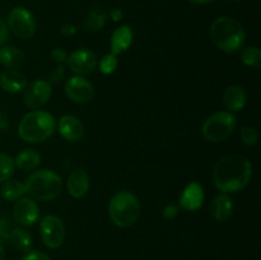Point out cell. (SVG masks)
Segmentation results:
<instances>
[{
    "instance_id": "obj_16",
    "label": "cell",
    "mask_w": 261,
    "mask_h": 260,
    "mask_svg": "<svg viewBox=\"0 0 261 260\" xmlns=\"http://www.w3.org/2000/svg\"><path fill=\"white\" fill-rule=\"evenodd\" d=\"M133 38H134V35L129 25H121V27L116 28L110 40L111 54L119 56L120 54L129 50L133 43Z\"/></svg>"
},
{
    "instance_id": "obj_8",
    "label": "cell",
    "mask_w": 261,
    "mask_h": 260,
    "mask_svg": "<svg viewBox=\"0 0 261 260\" xmlns=\"http://www.w3.org/2000/svg\"><path fill=\"white\" fill-rule=\"evenodd\" d=\"M40 233L42 242L50 249H59L65 241V226L58 216L43 217L40 223Z\"/></svg>"
},
{
    "instance_id": "obj_34",
    "label": "cell",
    "mask_w": 261,
    "mask_h": 260,
    "mask_svg": "<svg viewBox=\"0 0 261 260\" xmlns=\"http://www.w3.org/2000/svg\"><path fill=\"white\" fill-rule=\"evenodd\" d=\"M22 260H51L47 254L42 251H30L23 256Z\"/></svg>"
},
{
    "instance_id": "obj_39",
    "label": "cell",
    "mask_w": 261,
    "mask_h": 260,
    "mask_svg": "<svg viewBox=\"0 0 261 260\" xmlns=\"http://www.w3.org/2000/svg\"><path fill=\"white\" fill-rule=\"evenodd\" d=\"M0 260H5V249L3 244H0Z\"/></svg>"
},
{
    "instance_id": "obj_37",
    "label": "cell",
    "mask_w": 261,
    "mask_h": 260,
    "mask_svg": "<svg viewBox=\"0 0 261 260\" xmlns=\"http://www.w3.org/2000/svg\"><path fill=\"white\" fill-rule=\"evenodd\" d=\"M5 127H8V119L4 114L0 112V129L3 130L5 129Z\"/></svg>"
},
{
    "instance_id": "obj_6",
    "label": "cell",
    "mask_w": 261,
    "mask_h": 260,
    "mask_svg": "<svg viewBox=\"0 0 261 260\" xmlns=\"http://www.w3.org/2000/svg\"><path fill=\"white\" fill-rule=\"evenodd\" d=\"M237 120L232 112L218 111L211 115L203 124L204 138L209 142L219 143L231 137L236 130Z\"/></svg>"
},
{
    "instance_id": "obj_27",
    "label": "cell",
    "mask_w": 261,
    "mask_h": 260,
    "mask_svg": "<svg viewBox=\"0 0 261 260\" xmlns=\"http://www.w3.org/2000/svg\"><path fill=\"white\" fill-rule=\"evenodd\" d=\"M117 65H119L117 56L111 53L106 54L98 63L99 71H101L102 74H105V75H110V74L115 73L117 69Z\"/></svg>"
},
{
    "instance_id": "obj_32",
    "label": "cell",
    "mask_w": 261,
    "mask_h": 260,
    "mask_svg": "<svg viewBox=\"0 0 261 260\" xmlns=\"http://www.w3.org/2000/svg\"><path fill=\"white\" fill-rule=\"evenodd\" d=\"M178 214V205H175V204H168L163 208L162 216L163 218L167 219V221H172L173 218H176Z\"/></svg>"
},
{
    "instance_id": "obj_28",
    "label": "cell",
    "mask_w": 261,
    "mask_h": 260,
    "mask_svg": "<svg viewBox=\"0 0 261 260\" xmlns=\"http://www.w3.org/2000/svg\"><path fill=\"white\" fill-rule=\"evenodd\" d=\"M12 219L8 216L0 217V244L9 242L10 232H12Z\"/></svg>"
},
{
    "instance_id": "obj_21",
    "label": "cell",
    "mask_w": 261,
    "mask_h": 260,
    "mask_svg": "<svg viewBox=\"0 0 261 260\" xmlns=\"http://www.w3.org/2000/svg\"><path fill=\"white\" fill-rule=\"evenodd\" d=\"M41 163V155L35 149H23L15 155L14 165L23 171H32Z\"/></svg>"
},
{
    "instance_id": "obj_20",
    "label": "cell",
    "mask_w": 261,
    "mask_h": 260,
    "mask_svg": "<svg viewBox=\"0 0 261 260\" xmlns=\"http://www.w3.org/2000/svg\"><path fill=\"white\" fill-rule=\"evenodd\" d=\"M25 55L20 48L15 46H2L0 47V63L8 69H19L24 64Z\"/></svg>"
},
{
    "instance_id": "obj_15",
    "label": "cell",
    "mask_w": 261,
    "mask_h": 260,
    "mask_svg": "<svg viewBox=\"0 0 261 260\" xmlns=\"http://www.w3.org/2000/svg\"><path fill=\"white\" fill-rule=\"evenodd\" d=\"M68 191L73 198L81 199L89 191V176L83 168H75L68 177Z\"/></svg>"
},
{
    "instance_id": "obj_14",
    "label": "cell",
    "mask_w": 261,
    "mask_h": 260,
    "mask_svg": "<svg viewBox=\"0 0 261 260\" xmlns=\"http://www.w3.org/2000/svg\"><path fill=\"white\" fill-rule=\"evenodd\" d=\"M58 130L61 137L68 142H79L84 137V126L78 117L64 115L58 121Z\"/></svg>"
},
{
    "instance_id": "obj_18",
    "label": "cell",
    "mask_w": 261,
    "mask_h": 260,
    "mask_svg": "<svg viewBox=\"0 0 261 260\" xmlns=\"http://www.w3.org/2000/svg\"><path fill=\"white\" fill-rule=\"evenodd\" d=\"M212 217L218 222H224L233 213V203L227 194H219L212 200L209 206Z\"/></svg>"
},
{
    "instance_id": "obj_5",
    "label": "cell",
    "mask_w": 261,
    "mask_h": 260,
    "mask_svg": "<svg viewBox=\"0 0 261 260\" xmlns=\"http://www.w3.org/2000/svg\"><path fill=\"white\" fill-rule=\"evenodd\" d=\"M140 209L139 199L129 190L117 191L109 204L110 218L120 228L132 227L139 219Z\"/></svg>"
},
{
    "instance_id": "obj_31",
    "label": "cell",
    "mask_w": 261,
    "mask_h": 260,
    "mask_svg": "<svg viewBox=\"0 0 261 260\" xmlns=\"http://www.w3.org/2000/svg\"><path fill=\"white\" fill-rule=\"evenodd\" d=\"M50 58L55 64H63L64 61H66V59H68V54H66V51L63 50V48L55 47L51 50Z\"/></svg>"
},
{
    "instance_id": "obj_36",
    "label": "cell",
    "mask_w": 261,
    "mask_h": 260,
    "mask_svg": "<svg viewBox=\"0 0 261 260\" xmlns=\"http://www.w3.org/2000/svg\"><path fill=\"white\" fill-rule=\"evenodd\" d=\"M110 18H111L114 22H120V20L124 18V12H122L120 8H114V9L110 10Z\"/></svg>"
},
{
    "instance_id": "obj_22",
    "label": "cell",
    "mask_w": 261,
    "mask_h": 260,
    "mask_svg": "<svg viewBox=\"0 0 261 260\" xmlns=\"http://www.w3.org/2000/svg\"><path fill=\"white\" fill-rule=\"evenodd\" d=\"M3 199L7 201H17L18 199L23 198L25 194L24 183H20L18 180H7L3 183L2 189H0Z\"/></svg>"
},
{
    "instance_id": "obj_10",
    "label": "cell",
    "mask_w": 261,
    "mask_h": 260,
    "mask_svg": "<svg viewBox=\"0 0 261 260\" xmlns=\"http://www.w3.org/2000/svg\"><path fill=\"white\" fill-rule=\"evenodd\" d=\"M64 92L71 102L88 103L94 97V87L84 76L74 75L65 82Z\"/></svg>"
},
{
    "instance_id": "obj_4",
    "label": "cell",
    "mask_w": 261,
    "mask_h": 260,
    "mask_svg": "<svg viewBox=\"0 0 261 260\" xmlns=\"http://www.w3.org/2000/svg\"><path fill=\"white\" fill-rule=\"evenodd\" d=\"M25 194L33 200L47 201L58 198L63 190V180L53 170H38L24 183Z\"/></svg>"
},
{
    "instance_id": "obj_29",
    "label": "cell",
    "mask_w": 261,
    "mask_h": 260,
    "mask_svg": "<svg viewBox=\"0 0 261 260\" xmlns=\"http://www.w3.org/2000/svg\"><path fill=\"white\" fill-rule=\"evenodd\" d=\"M240 135H241V139L242 142L245 143L246 145H255L257 143V132L255 127L252 126H244L241 127V133H240Z\"/></svg>"
},
{
    "instance_id": "obj_24",
    "label": "cell",
    "mask_w": 261,
    "mask_h": 260,
    "mask_svg": "<svg viewBox=\"0 0 261 260\" xmlns=\"http://www.w3.org/2000/svg\"><path fill=\"white\" fill-rule=\"evenodd\" d=\"M107 22V15L106 13L102 9H92L88 13L86 18V22H84V28L88 32H97V31H101L102 28L106 25Z\"/></svg>"
},
{
    "instance_id": "obj_2",
    "label": "cell",
    "mask_w": 261,
    "mask_h": 260,
    "mask_svg": "<svg viewBox=\"0 0 261 260\" xmlns=\"http://www.w3.org/2000/svg\"><path fill=\"white\" fill-rule=\"evenodd\" d=\"M211 38L219 50L234 54L244 46L246 35L239 20L231 17H219L212 23Z\"/></svg>"
},
{
    "instance_id": "obj_9",
    "label": "cell",
    "mask_w": 261,
    "mask_h": 260,
    "mask_svg": "<svg viewBox=\"0 0 261 260\" xmlns=\"http://www.w3.org/2000/svg\"><path fill=\"white\" fill-rule=\"evenodd\" d=\"M53 94V86L45 79L31 82L23 89V103L28 109H40L48 102Z\"/></svg>"
},
{
    "instance_id": "obj_33",
    "label": "cell",
    "mask_w": 261,
    "mask_h": 260,
    "mask_svg": "<svg viewBox=\"0 0 261 260\" xmlns=\"http://www.w3.org/2000/svg\"><path fill=\"white\" fill-rule=\"evenodd\" d=\"M8 41H9V28H8L7 22L0 18V47L5 46Z\"/></svg>"
},
{
    "instance_id": "obj_19",
    "label": "cell",
    "mask_w": 261,
    "mask_h": 260,
    "mask_svg": "<svg viewBox=\"0 0 261 260\" xmlns=\"http://www.w3.org/2000/svg\"><path fill=\"white\" fill-rule=\"evenodd\" d=\"M247 96L241 86H229L223 92V103L229 112H239L245 107Z\"/></svg>"
},
{
    "instance_id": "obj_7",
    "label": "cell",
    "mask_w": 261,
    "mask_h": 260,
    "mask_svg": "<svg viewBox=\"0 0 261 260\" xmlns=\"http://www.w3.org/2000/svg\"><path fill=\"white\" fill-rule=\"evenodd\" d=\"M8 28L12 31L13 35L22 40H28L32 37L36 32V19L32 13L23 7L13 8L8 15Z\"/></svg>"
},
{
    "instance_id": "obj_12",
    "label": "cell",
    "mask_w": 261,
    "mask_h": 260,
    "mask_svg": "<svg viewBox=\"0 0 261 260\" xmlns=\"http://www.w3.org/2000/svg\"><path fill=\"white\" fill-rule=\"evenodd\" d=\"M13 218L20 226H33L40 218V208L36 200L28 198H20L13 206Z\"/></svg>"
},
{
    "instance_id": "obj_23",
    "label": "cell",
    "mask_w": 261,
    "mask_h": 260,
    "mask_svg": "<svg viewBox=\"0 0 261 260\" xmlns=\"http://www.w3.org/2000/svg\"><path fill=\"white\" fill-rule=\"evenodd\" d=\"M9 242L20 251H30L32 246V236L27 229L22 227H15L10 232Z\"/></svg>"
},
{
    "instance_id": "obj_40",
    "label": "cell",
    "mask_w": 261,
    "mask_h": 260,
    "mask_svg": "<svg viewBox=\"0 0 261 260\" xmlns=\"http://www.w3.org/2000/svg\"><path fill=\"white\" fill-rule=\"evenodd\" d=\"M231 2H241V0H231Z\"/></svg>"
},
{
    "instance_id": "obj_38",
    "label": "cell",
    "mask_w": 261,
    "mask_h": 260,
    "mask_svg": "<svg viewBox=\"0 0 261 260\" xmlns=\"http://www.w3.org/2000/svg\"><path fill=\"white\" fill-rule=\"evenodd\" d=\"M189 2L196 5H205V4H209V3H212L213 0H189Z\"/></svg>"
},
{
    "instance_id": "obj_3",
    "label": "cell",
    "mask_w": 261,
    "mask_h": 260,
    "mask_svg": "<svg viewBox=\"0 0 261 260\" xmlns=\"http://www.w3.org/2000/svg\"><path fill=\"white\" fill-rule=\"evenodd\" d=\"M56 130V120L50 112L42 110L27 112L18 125V135L27 143H42Z\"/></svg>"
},
{
    "instance_id": "obj_35",
    "label": "cell",
    "mask_w": 261,
    "mask_h": 260,
    "mask_svg": "<svg viewBox=\"0 0 261 260\" xmlns=\"http://www.w3.org/2000/svg\"><path fill=\"white\" fill-rule=\"evenodd\" d=\"M60 32L65 37H70V36H74L76 33V27L74 24H70V23H66V24L61 25Z\"/></svg>"
},
{
    "instance_id": "obj_26",
    "label": "cell",
    "mask_w": 261,
    "mask_h": 260,
    "mask_svg": "<svg viewBox=\"0 0 261 260\" xmlns=\"http://www.w3.org/2000/svg\"><path fill=\"white\" fill-rule=\"evenodd\" d=\"M14 158H12L7 153L0 152V184L9 180L13 173H14Z\"/></svg>"
},
{
    "instance_id": "obj_17",
    "label": "cell",
    "mask_w": 261,
    "mask_h": 260,
    "mask_svg": "<svg viewBox=\"0 0 261 260\" xmlns=\"http://www.w3.org/2000/svg\"><path fill=\"white\" fill-rule=\"evenodd\" d=\"M27 86V78L23 73L15 69H7L0 75V87L8 93L22 92Z\"/></svg>"
},
{
    "instance_id": "obj_11",
    "label": "cell",
    "mask_w": 261,
    "mask_h": 260,
    "mask_svg": "<svg viewBox=\"0 0 261 260\" xmlns=\"http://www.w3.org/2000/svg\"><path fill=\"white\" fill-rule=\"evenodd\" d=\"M69 69L76 75H87V74L93 73L94 69L97 68V56L93 51L88 50V48H78V50L73 51L69 54L68 59H66Z\"/></svg>"
},
{
    "instance_id": "obj_13",
    "label": "cell",
    "mask_w": 261,
    "mask_h": 260,
    "mask_svg": "<svg viewBox=\"0 0 261 260\" xmlns=\"http://www.w3.org/2000/svg\"><path fill=\"white\" fill-rule=\"evenodd\" d=\"M204 199H205V194H204L203 186L194 181L186 185L182 190L178 199V206L185 211L195 212L203 205Z\"/></svg>"
},
{
    "instance_id": "obj_1",
    "label": "cell",
    "mask_w": 261,
    "mask_h": 260,
    "mask_svg": "<svg viewBox=\"0 0 261 260\" xmlns=\"http://www.w3.org/2000/svg\"><path fill=\"white\" fill-rule=\"evenodd\" d=\"M212 176L218 190L224 194L239 193L251 181L252 165L244 155L229 154L216 163Z\"/></svg>"
},
{
    "instance_id": "obj_30",
    "label": "cell",
    "mask_w": 261,
    "mask_h": 260,
    "mask_svg": "<svg viewBox=\"0 0 261 260\" xmlns=\"http://www.w3.org/2000/svg\"><path fill=\"white\" fill-rule=\"evenodd\" d=\"M65 75V68H64L61 64H56L55 68L50 71L48 74V83L50 84H56L61 81Z\"/></svg>"
},
{
    "instance_id": "obj_25",
    "label": "cell",
    "mask_w": 261,
    "mask_h": 260,
    "mask_svg": "<svg viewBox=\"0 0 261 260\" xmlns=\"http://www.w3.org/2000/svg\"><path fill=\"white\" fill-rule=\"evenodd\" d=\"M240 60L246 66L254 69L261 68V51L256 46H249V47L242 48L240 54Z\"/></svg>"
}]
</instances>
